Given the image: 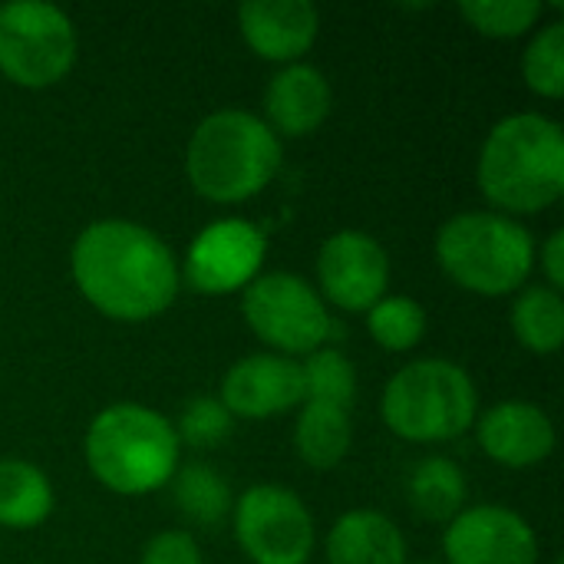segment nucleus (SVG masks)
Returning <instances> with one entry per match:
<instances>
[{"mask_svg": "<svg viewBox=\"0 0 564 564\" xmlns=\"http://www.w3.org/2000/svg\"><path fill=\"white\" fill-rule=\"evenodd\" d=\"M79 294L106 317L139 324L172 307L178 294V261L172 248L135 221H93L69 251Z\"/></svg>", "mask_w": 564, "mask_h": 564, "instance_id": "obj_1", "label": "nucleus"}, {"mask_svg": "<svg viewBox=\"0 0 564 564\" xmlns=\"http://www.w3.org/2000/svg\"><path fill=\"white\" fill-rule=\"evenodd\" d=\"M479 192L499 215H535L564 195V132L542 112H516L492 126L476 162Z\"/></svg>", "mask_w": 564, "mask_h": 564, "instance_id": "obj_2", "label": "nucleus"}, {"mask_svg": "<svg viewBox=\"0 0 564 564\" xmlns=\"http://www.w3.org/2000/svg\"><path fill=\"white\" fill-rule=\"evenodd\" d=\"M278 169L281 139L261 116L245 109H218L205 116L185 149L188 185L215 205L254 198Z\"/></svg>", "mask_w": 564, "mask_h": 564, "instance_id": "obj_3", "label": "nucleus"}, {"mask_svg": "<svg viewBox=\"0 0 564 564\" xmlns=\"http://www.w3.org/2000/svg\"><path fill=\"white\" fill-rule=\"evenodd\" d=\"M175 426L139 403L106 406L86 430L83 453L89 473L116 496H145L162 489L178 469Z\"/></svg>", "mask_w": 564, "mask_h": 564, "instance_id": "obj_4", "label": "nucleus"}, {"mask_svg": "<svg viewBox=\"0 0 564 564\" xmlns=\"http://www.w3.org/2000/svg\"><path fill=\"white\" fill-rule=\"evenodd\" d=\"M436 261L459 288L479 297H506L525 288L535 264V241L509 215L459 212L436 235Z\"/></svg>", "mask_w": 564, "mask_h": 564, "instance_id": "obj_5", "label": "nucleus"}, {"mask_svg": "<svg viewBox=\"0 0 564 564\" xmlns=\"http://www.w3.org/2000/svg\"><path fill=\"white\" fill-rule=\"evenodd\" d=\"M380 413L387 430L406 443H446L476 426L479 393L459 364L426 357L390 377Z\"/></svg>", "mask_w": 564, "mask_h": 564, "instance_id": "obj_6", "label": "nucleus"}, {"mask_svg": "<svg viewBox=\"0 0 564 564\" xmlns=\"http://www.w3.org/2000/svg\"><path fill=\"white\" fill-rule=\"evenodd\" d=\"M73 20L43 0L0 3V73L23 89H50L76 63Z\"/></svg>", "mask_w": 564, "mask_h": 564, "instance_id": "obj_7", "label": "nucleus"}, {"mask_svg": "<svg viewBox=\"0 0 564 564\" xmlns=\"http://www.w3.org/2000/svg\"><path fill=\"white\" fill-rule=\"evenodd\" d=\"M241 314L258 340L291 360L321 350L334 330L324 297L288 271L258 274L241 291Z\"/></svg>", "mask_w": 564, "mask_h": 564, "instance_id": "obj_8", "label": "nucleus"}, {"mask_svg": "<svg viewBox=\"0 0 564 564\" xmlns=\"http://www.w3.org/2000/svg\"><path fill=\"white\" fill-rule=\"evenodd\" d=\"M238 549L254 564H307L314 552V516L284 486H251L231 506Z\"/></svg>", "mask_w": 564, "mask_h": 564, "instance_id": "obj_9", "label": "nucleus"}, {"mask_svg": "<svg viewBox=\"0 0 564 564\" xmlns=\"http://www.w3.org/2000/svg\"><path fill=\"white\" fill-rule=\"evenodd\" d=\"M268 238L258 225L245 218H221L202 228L198 238L188 245L182 274L198 294H235L258 278Z\"/></svg>", "mask_w": 564, "mask_h": 564, "instance_id": "obj_10", "label": "nucleus"}, {"mask_svg": "<svg viewBox=\"0 0 564 564\" xmlns=\"http://www.w3.org/2000/svg\"><path fill=\"white\" fill-rule=\"evenodd\" d=\"M317 281H321L317 294L327 297L334 307L347 314L357 311L367 314L380 297H387L390 258L373 235L344 228L321 245Z\"/></svg>", "mask_w": 564, "mask_h": 564, "instance_id": "obj_11", "label": "nucleus"}, {"mask_svg": "<svg viewBox=\"0 0 564 564\" xmlns=\"http://www.w3.org/2000/svg\"><path fill=\"white\" fill-rule=\"evenodd\" d=\"M443 552L449 564H539V539L519 512L473 506L449 522Z\"/></svg>", "mask_w": 564, "mask_h": 564, "instance_id": "obj_12", "label": "nucleus"}, {"mask_svg": "<svg viewBox=\"0 0 564 564\" xmlns=\"http://www.w3.org/2000/svg\"><path fill=\"white\" fill-rule=\"evenodd\" d=\"M225 410L241 420H268L304 403L301 364L281 354H251L231 364L221 380Z\"/></svg>", "mask_w": 564, "mask_h": 564, "instance_id": "obj_13", "label": "nucleus"}, {"mask_svg": "<svg viewBox=\"0 0 564 564\" xmlns=\"http://www.w3.org/2000/svg\"><path fill=\"white\" fill-rule=\"evenodd\" d=\"M476 436L489 459L509 469H529L555 453V423L525 400H506L476 416Z\"/></svg>", "mask_w": 564, "mask_h": 564, "instance_id": "obj_14", "label": "nucleus"}, {"mask_svg": "<svg viewBox=\"0 0 564 564\" xmlns=\"http://www.w3.org/2000/svg\"><path fill=\"white\" fill-rule=\"evenodd\" d=\"M245 43L271 63H301L321 30V13L311 0H248L238 7Z\"/></svg>", "mask_w": 564, "mask_h": 564, "instance_id": "obj_15", "label": "nucleus"}, {"mask_svg": "<svg viewBox=\"0 0 564 564\" xmlns=\"http://www.w3.org/2000/svg\"><path fill=\"white\" fill-rule=\"evenodd\" d=\"M330 83L311 63L281 66L264 86V122L274 135H311L330 116Z\"/></svg>", "mask_w": 564, "mask_h": 564, "instance_id": "obj_16", "label": "nucleus"}, {"mask_svg": "<svg viewBox=\"0 0 564 564\" xmlns=\"http://www.w3.org/2000/svg\"><path fill=\"white\" fill-rule=\"evenodd\" d=\"M330 564H406V539L400 525L373 509L344 512L327 535Z\"/></svg>", "mask_w": 564, "mask_h": 564, "instance_id": "obj_17", "label": "nucleus"}, {"mask_svg": "<svg viewBox=\"0 0 564 564\" xmlns=\"http://www.w3.org/2000/svg\"><path fill=\"white\" fill-rule=\"evenodd\" d=\"M53 512V486L43 469L23 459H0V525L36 529Z\"/></svg>", "mask_w": 564, "mask_h": 564, "instance_id": "obj_18", "label": "nucleus"}, {"mask_svg": "<svg viewBox=\"0 0 564 564\" xmlns=\"http://www.w3.org/2000/svg\"><path fill=\"white\" fill-rule=\"evenodd\" d=\"M354 440L350 410L304 400V410L294 423V449L311 469H334L344 463Z\"/></svg>", "mask_w": 564, "mask_h": 564, "instance_id": "obj_19", "label": "nucleus"}, {"mask_svg": "<svg viewBox=\"0 0 564 564\" xmlns=\"http://www.w3.org/2000/svg\"><path fill=\"white\" fill-rule=\"evenodd\" d=\"M512 334L529 354L549 357L564 344V297L549 284H529L512 301Z\"/></svg>", "mask_w": 564, "mask_h": 564, "instance_id": "obj_20", "label": "nucleus"}, {"mask_svg": "<svg viewBox=\"0 0 564 564\" xmlns=\"http://www.w3.org/2000/svg\"><path fill=\"white\" fill-rule=\"evenodd\" d=\"M410 506L426 522H453L466 509V476L446 456H426L406 482Z\"/></svg>", "mask_w": 564, "mask_h": 564, "instance_id": "obj_21", "label": "nucleus"}, {"mask_svg": "<svg viewBox=\"0 0 564 564\" xmlns=\"http://www.w3.org/2000/svg\"><path fill=\"white\" fill-rule=\"evenodd\" d=\"M172 479H175V489H172V492H175V506H178V512H182L188 522H195V525L212 529V525H218V522L231 512V506H235L228 482H225L212 466H205V463H192V466H185L182 473H175Z\"/></svg>", "mask_w": 564, "mask_h": 564, "instance_id": "obj_22", "label": "nucleus"}, {"mask_svg": "<svg viewBox=\"0 0 564 564\" xmlns=\"http://www.w3.org/2000/svg\"><path fill=\"white\" fill-rule=\"evenodd\" d=\"M426 311L420 301L403 294H387L367 311V330L373 344H380L390 354H406L426 337Z\"/></svg>", "mask_w": 564, "mask_h": 564, "instance_id": "obj_23", "label": "nucleus"}, {"mask_svg": "<svg viewBox=\"0 0 564 564\" xmlns=\"http://www.w3.org/2000/svg\"><path fill=\"white\" fill-rule=\"evenodd\" d=\"M301 373H304V400L330 403L340 410L354 406L357 370L347 360V354H340L337 347H321V350L307 354V360L301 364Z\"/></svg>", "mask_w": 564, "mask_h": 564, "instance_id": "obj_24", "label": "nucleus"}, {"mask_svg": "<svg viewBox=\"0 0 564 564\" xmlns=\"http://www.w3.org/2000/svg\"><path fill=\"white\" fill-rule=\"evenodd\" d=\"M522 76L525 86L542 99L564 96V23H545L522 53Z\"/></svg>", "mask_w": 564, "mask_h": 564, "instance_id": "obj_25", "label": "nucleus"}, {"mask_svg": "<svg viewBox=\"0 0 564 564\" xmlns=\"http://www.w3.org/2000/svg\"><path fill=\"white\" fill-rule=\"evenodd\" d=\"M459 13L482 36L516 40L542 20L545 7L539 0H469L459 7Z\"/></svg>", "mask_w": 564, "mask_h": 564, "instance_id": "obj_26", "label": "nucleus"}, {"mask_svg": "<svg viewBox=\"0 0 564 564\" xmlns=\"http://www.w3.org/2000/svg\"><path fill=\"white\" fill-rule=\"evenodd\" d=\"M231 430H235V416L225 410L218 397H192L182 406L175 436L192 449H215L231 436Z\"/></svg>", "mask_w": 564, "mask_h": 564, "instance_id": "obj_27", "label": "nucleus"}, {"mask_svg": "<svg viewBox=\"0 0 564 564\" xmlns=\"http://www.w3.org/2000/svg\"><path fill=\"white\" fill-rule=\"evenodd\" d=\"M139 564H205V558H202L198 542H195L188 532L169 529V532H159V535L145 545Z\"/></svg>", "mask_w": 564, "mask_h": 564, "instance_id": "obj_28", "label": "nucleus"}, {"mask_svg": "<svg viewBox=\"0 0 564 564\" xmlns=\"http://www.w3.org/2000/svg\"><path fill=\"white\" fill-rule=\"evenodd\" d=\"M539 258H542V271H545V278H549V288H552V291H562L564 288V231L562 228H555V231L545 238V245H542Z\"/></svg>", "mask_w": 564, "mask_h": 564, "instance_id": "obj_29", "label": "nucleus"}, {"mask_svg": "<svg viewBox=\"0 0 564 564\" xmlns=\"http://www.w3.org/2000/svg\"><path fill=\"white\" fill-rule=\"evenodd\" d=\"M423 564H433V562H423Z\"/></svg>", "mask_w": 564, "mask_h": 564, "instance_id": "obj_30", "label": "nucleus"}, {"mask_svg": "<svg viewBox=\"0 0 564 564\" xmlns=\"http://www.w3.org/2000/svg\"><path fill=\"white\" fill-rule=\"evenodd\" d=\"M558 564H562V562H558Z\"/></svg>", "mask_w": 564, "mask_h": 564, "instance_id": "obj_31", "label": "nucleus"}]
</instances>
